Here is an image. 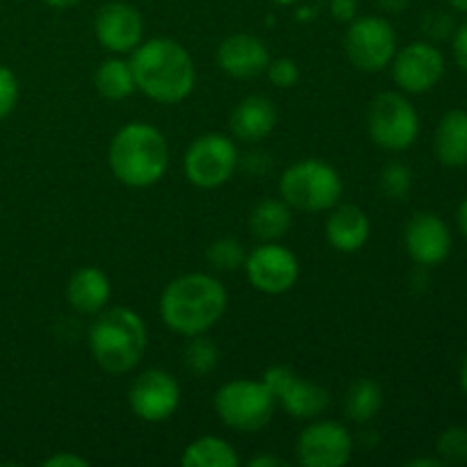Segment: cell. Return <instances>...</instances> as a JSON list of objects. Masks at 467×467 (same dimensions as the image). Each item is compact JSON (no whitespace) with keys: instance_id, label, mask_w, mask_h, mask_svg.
Masks as SVG:
<instances>
[{"instance_id":"cell-1","label":"cell","mask_w":467,"mask_h":467,"mask_svg":"<svg viewBox=\"0 0 467 467\" xmlns=\"http://www.w3.org/2000/svg\"><path fill=\"white\" fill-rule=\"evenodd\" d=\"M137 89L150 100L173 105L185 100L196 85V67L185 46L173 39H150L132 50L128 59Z\"/></svg>"},{"instance_id":"cell-2","label":"cell","mask_w":467,"mask_h":467,"mask_svg":"<svg viewBox=\"0 0 467 467\" xmlns=\"http://www.w3.org/2000/svg\"><path fill=\"white\" fill-rule=\"evenodd\" d=\"M226 287L210 274H185L164 287L160 296V317L178 336H199L210 331L226 313Z\"/></svg>"},{"instance_id":"cell-3","label":"cell","mask_w":467,"mask_h":467,"mask_svg":"<svg viewBox=\"0 0 467 467\" xmlns=\"http://www.w3.org/2000/svg\"><path fill=\"white\" fill-rule=\"evenodd\" d=\"M108 160L119 182L128 187H150L167 173L169 146L158 128L132 121L112 137Z\"/></svg>"},{"instance_id":"cell-4","label":"cell","mask_w":467,"mask_h":467,"mask_svg":"<svg viewBox=\"0 0 467 467\" xmlns=\"http://www.w3.org/2000/svg\"><path fill=\"white\" fill-rule=\"evenodd\" d=\"M146 324L130 308H105L89 328V351L108 374H126L141 363L146 351Z\"/></svg>"},{"instance_id":"cell-5","label":"cell","mask_w":467,"mask_h":467,"mask_svg":"<svg viewBox=\"0 0 467 467\" xmlns=\"http://www.w3.org/2000/svg\"><path fill=\"white\" fill-rule=\"evenodd\" d=\"M281 199L292 210L301 213H324L333 210L342 194V178L331 164L322 160H301L287 167L278 182Z\"/></svg>"},{"instance_id":"cell-6","label":"cell","mask_w":467,"mask_h":467,"mask_svg":"<svg viewBox=\"0 0 467 467\" xmlns=\"http://www.w3.org/2000/svg\"><path fill=\"white\" fill-rule=\"evenodd\" d=\"M214 410L228 429L255 433L267 427L276 410V400L263 381L235 379L223 383L214 395Z\"/></svg>"},{"instance_id":"cell-7","label":"cell","mask_w":467,"mask_h":467,"mask_svg":"<svg viewBox=\"0 0 467 467\" xmlns=\"http://www.w3.org/2000/svg\"><path fill=\"white\" fill-rule=\"evenodd\" d=\"M368 130L374 144L386 150H404L420 135V117L410 100L397 91L374 96L368 109Z\"/></svg>"},{"instance_id":"cell-8","label":"cell","mask_w":467,"mask_h":467,"mask_svg":"<svg viewBox=\"0 0 467 467\" xmlns=\"http://www.w3.org/2000/svg\"><path fill=\"white\" fill-rule=\"evenodd\" d=\"M345 50L358 71H383L397 53L395 27L383 16L354 18L345 35Z\"/></svg>"},{"instance_id":"cell-9","label":"cell","mask_w":467,"mask_h":467,"mask_svg":"<svg viewBox=\"0 0 467 467\" xmlns=\"http://www.w3.org/2000/svg\"><path fill=\"white\" fill-rule=\"evenodd\" d=\"M237 146L222 132H208L190 144L185 153V176L201 190H214L231 181L237 169Z\"/></svg>"},{"instance_id":"cell-10","label":"cell","mask_w":467,"mask_h":467,"mask_svg":"<svg viewBox=\"0 0 467 467\" xmlns=\"http://www.w3.org/2000/svg\"><path fill=\"white\" fill-rule=\"evenodd\" d=\"M244 272L251 287L263 295H283L295 287L299 278V263L287 246L265 242L246 254Z\"/></svg>"},{"instance_id":"cell-11","label":"cell","mask_w":467,"mask_h":467,"mask_svg":"<svg viewBox=\"0 0 467 467\" xmlns=\"http://www.w3.org/2000/svg\"><path fill=\"white\" fill-rule=\"evenodd\" d=\"M351 454V433L333 420L310 424L296 441V459L304 467H342L349 463Z\"/></svg>"},{"instance_id":"cell-12","label":"cell","mask_w":467,"mask_h":467,"mask_svg":"<svg viewBox=\"0 0 467 467\" xmlns=\"http://www.w3.org/2000/svg\"><path fill=\"white\" fill-rule=\"evenodd\" d=\"M128 401L132 413L144 422H164L181 406V386L176 377L164 369H146L132 381Z\"/></svg>"},{"instance_id":"cell-13","label":"cell","mask_w":467,"mask_h":467,"mask_svg":"<svg viewBox=\"0 0 467 467\" xmlns=\"http://www.w3.org/2000/svg\"><path fill=\"white\" fill-rule=\"evenodd\" d=\"M390 64L397 87L409 94H424L433 89L445 73V57L436 46L427 41L409 44L395 53Z\"/></svg>"},{"instance_id":"cell-14","label":"cell","mask_w":467,"mask_h":467,"mask_svg":"<svg viewBox=\"0 0 467 467\" xmlns=\"http://www.w3.org/2000/svg\"><path fill=\"white\" fill-rule=\"evenodd\" d=\"M94 32L99 44L109 53H132L144 36V18L132 5L108 3L96 14Z\"/></svg>"},{"instance_id":"cell-15","label":"cell","mask_w":467,"mask_h":467,"mask_svg":"<svg viewBox=\"0 0 467 467\" xmlns=\"http://www.w3.org/2000/svg\"><path fill=\"white\" fill-rule=\"evenodd\" d=\"M406 251L418 265L431 267L447 260L451 251V235L438 214L420 213L409 222L404 233Z\"/></svg>"},{"instance_id":"cell-16","label":"cell","mask_w":467,"mask_h":467,"mask_svg":"<svg viewBox=\"0 0 467 467\" xmlns=\"http://www.w3.org/2000/svg\"><path fill=\"white\" fill-rule=\"evenodd\" d=\"M269 50L263 39L254 35H231L219 44L217 64L226 76L246 80L267 71L269 67Z\"/></svg>"},{"instance_id":"cell-17","label":"cell","mask_w":467,"mask_h":467,"mask_svg":"<svg viewBox=\"0 0 467 467\" xmlns=\"http://www.w3.org/2000/svg\"><path fill=\"white\" fill-rule=\"evenodd\" d=\"M112 285L103 269L80 267L67 283V299L73 310L82 315H99L108 308Z\"/></svg>"},{"instance_id":"cell-18","label":"cell","mask_w":467,"mask_h":467,"mask_svg":"<svg viewBox=\"0 0 467 467\" xmlns=\"http://www.w3.org/2000/svg\"><path fill=\"white\" fill-rule=\"evenodd\" d=\"M327 240L340 254H356L369 240V219L354 203L336 205L327 222Z\"/></svg>"},{"instance_id":"cell-19","label":"cell","mask_w":467,"mask_h":467,"mask_svg":"<svg viewBox=\"0 0 467 467\" xmlns=\"http://www.w3.org/2000/svg\"><path fill=\"white\" fill-rule=\"evenodd\" d=\"M276 108L265 96H246L233 108L231 132L242 141H260L276 126Z\"/></svg>"},{"instance_id":"cell-20","label":"cell","mask_w":467,"mask_h":467,"mask_svg":"<svg viewBox=\"0 0 467 467\" xmlns=\"http://www.w3.org/2000/svg\"><path fill=\"white\" fill-rule=\"evenodd\" d=\"M276 404H281L287 410V415L296 420H313L322 415L331 404V397L322 386L313 381H304L295 374L287 381V386L278 392Z\"/></svg>"},{"instance_id":"cell-21","label":"cell","mask_w":467,"mask_h":467,"mask_svg":"<svg viewBox=\"0 0 467 467\" xmlns=\"http://www.w3.org/2000/svg\"><path fill=\"white\" fill-rule=\"evenodd\" d=\"M436 158L447 167H465L467 164V112L451 109L441 119L433 140Z\"/></svg>"},{"instance_id":"cell-22","label":"cell","mask_w":467,"mask_h":467,"mask_svg":"<svg viewBox=\"0 0 467 467\" xmlns=\"http://www.w3.org/2000/svg\"><path fill=\"white\" fill-rule=\"evenodd\" d=\"M292 223V208L283 199H265L251 210L249 228L263 242H276Z\"/></svg>"},{"instance_id":"cell-23","label":"cell","mask_w":467,"mask_h":467,"mask_svg":"<svg viewBox=\"0 0 467 467\" xmlns=\"http://www.w3.org/2000/svg\"><path fill=\"white\" fill-rule=\"evenodd\" d=\"M182 467H237L242 463L235 447L217 436H203L182 451Z\"/></svg>"},{"instance_id":"cell-24","label":"cell","mask_w":467,"mask_h":467,"mask_svg":"<svg viewBox=\"0 0 467 467\" xmlns=\"http://www.w3.org/2000/svg\"><path fill=\"white\" fill-rule=\"evenodd\" d=\"M94 85L100 99L112 100V103L128 99L137 89L130 62L121 57H109L100 62L99 68H96Z\"/></svg>"},{"instance_id":"cell-25","label":"cell","mask_w":467,"mask_h":467,"mask_svg":"<svg viewBox=\"0 0 467 467\" xmlns=\"http://www.w3.org/2000/svg\"><path fill=\"white\" fill-rule=\"evenodd\" d=\"M383 406V390L374 379H358V381L351 383V388L347 390L345 409L349 420L354 422L365 424L372 418H377V413Z\"/></svg>"},{"instance_id":"cell-26","label":"cell","mask_w":467,"mask_h":467,"mask_svg":"<svg viewBox=\"0 0 467 467\" xmlns=\"http://www.w3.org/2000/svg\"><path fill=\"white\" fill-rule=\"evenodd\" d=\"M182 360H185V368L190 369L192 374L205 377V374H210L217 368L219 347L214 345L205 333H199V336L190 337L185 351H182Z\"/></svg>"},{"instance_id":"cell-27","label":"cell","mask_w":467,"mask_h":467,"mask_svg":"<svg viewBox=\"0 0 467 467\" xmlns=\"http://www.w3.org/2000/svg\"><path fill=\"white\" fill-rule=\"evenodd\" d=\"M208 263L213 265L219 272H235V269L244 267L246 260V249L240 240L235 237H219L213 244L208 246V254H205Z\"/></svg>"},{"instance_id":"cell-28","label":"cell","mask_w":467,"mask_h":467,"mask_svg":"<svg viewBox=\"0 0 467 467\" xmlns=\"http://www.w3.org/2000/svg\"><path fill=\"white\" fill-rule=\"evenodd\" d=\"M438 456L442 463H467V429L450 427L438 438Z\"/></svg>"},{"instance_id":"cell-29","label":"cell","mask_w":467,"mask_h":467,"mask_svg":"<svg viewBox=\"0 0 467 467\" xmlns=\"http://www.w3.org/2000/svg\"><path fill=\"white\" fill-rule=\"evenodd\" d=\"M379 185H381V192L388 196V199H406V194L410 192V185H413L410 169L400 162L388 164V167L381 171Z\"/></svg>"},{"instance_id":"cell-30","label":"cell","mask_w":467,"mask_h":467,"mask_svg":"<svg viewBox=\"0 0 467 467\" xmlns=\"http://www.w3.org/2000/svg\"><path fill=\"white\" fill-rule=\"evenodd\" d=\"M267 76L274 87H278V89H290V87H295L299 82V67L290 57L274 59L267 67Z\"/></svg>"},{"instance_id":"cell-31","label":"cell","mask_w":467,"mask_h":467,"mask_svg":"<svg viewBox=\"0 0 467 467\" xmlns=\"http://www.w3.org/2000/svg\"><path fill=\"white\" fill-rule=\"evenodd\" d=\"M18 103V80L7 67L0 64V121L14 112Z\"/></svg>"},{"instance_id":"cell-32","label":"cell","mask_w":467,"mask_h":467,"mask_svg":"<svg viewBox=\"0 0 467 467\" xmlns=\"http://www.w3.org/2000/svg\"><path fill=\"white\" fill-rule=\"evenodd\" d=\"M422 30L431 39H447L451 35V30H454V21L445 12H429L422 18Z\"/></svg>"},{"instance_id":"cell-33","label":"cell","mask_w":467,"mask_h":467,"mask_svg":"<svg viewBox=\"0 0 467 467\" xmlns=\"http://www.w3.org/2000/svg\"><path fill=\"white\" fill-rule=\"evenodd\" d=\"M328 9L336 21H354L356 12H358V0H328Z\"/></svg>"},{"instance_id":"cell-34","label":"cell","mask_w":467,"mask_h":467,"mask_svg":"<svg viewBox=\"0 0 467 467\" xmlns=\"http://www.w3.org/2000/svg\"><path fill=\"white\" fill-rule=\"evenodd\" d=\"M46 467H87V459L78 454H67V451H59V454L50 456V459L44 461Z\"/></svg>"},{"instance_id":"cell-35","label":"cell","mask_w":467,"mask_h":467,"mask_svg":"<svg viewBox=\"0 0 467 467\" xmlns=\"http://www.w3.org/2000/svg\"><path fill=\"white\" fill-rule=\"evenodd\" d=\"M454 57L456 64L467 73V23L461 26L454 35Z\"/></svg>"},{"instance_id":"cell-36","label":"cell","mask_w":467,"mask_h":467,"mask_svg":"<svg viewBox=\"0 0 467 467\" xmlns=\"http://www.w3.org/2000/svg\"><path fill=\"white\" fill-rule=\"evenodd\" d=\"M377 3L381 5V7L386 9V12L400 14V12H404V9H409L413 0H377Z\"/></svg>"},{"instance_id":"cell-37","label":"cell","mask_w":467,"mask_h":467,"mask_svg":"<svg viewBox=\"0 0 467 467\" xmlns=\"http://www.w3.org/2000/svg\"><path fill=\"white\" fill-rule=\"evenodd\" d=\"M251 467H287L283 459H276V456H258V459L249 461Z\"/></svg>"},{"instance_id":"cell-38","label":"cell","mask_w":467,"mask_h":467,"mask_svg":"<svg viewBox=\"0 0 467 467\" xmlns=\"http://www.w3.org/2000/svg\"><path fill=\"white\" fill-rule=\"evenodd\" d=\"M409 467H438V465H445L441 459H413L406 463Z\"/></svg>"},{"instance_id":"cell-39","label":"cell","mask_w":467,"mask_h":467,"mask_svg":"<svg viewBox=\"0 0 467 467\" xmlns=\"http://www.w3.org/2000/svg\"><path fill=\"white\" fill-rule=\"evenodd\" d=\"M44 3L53 9H68L80 3V0H44Z\"/></svg>"},{"instance_id":"cell-40","label":"cell","mask_w":467,"mask_h":467,"mask_svg":"<svg viewBox=\"0 0 467 467\" xmlns=\"http://www.w3.org/2000/svg\"><path fill=\"white\" fill-rule=\"evenodd\" d=\"M459 226L461 231H463V235H467V199L463 201V205H461L459 210Z\"/></svg>"},{"instance_id":"cell-41","label":"cell","mask_w":467,"mask_h":467,"mask_svg":"<svg viewBox=\"0 0 467 467\" xmlns=\"http://www.w3.org/2000/svg\"><path fill=\"white\" fill-rule=\"evenodd\" d=\"M461 388H463V392L467 395V358L461 365Z\"/></svg>"},{"instance_id":"cell-42","label":"cell","mask_w":467,"mask_h":467,"mask_svg":"<svg viewBox=\"0 0 467 467\" xmlns=\"http://www.w3.org/2000/svg\"><path fill=\"white\" fill-rule=\"evenodd\" d=\"M447 3L454 9H459V12H467V0H447Z\"/></svg>"},{"instance_id":"cell-43","label":"cell","mask_w":467,"mask_h":467,"mask_svg":"<svg viewBox=\"0 0 467 467\" xmlns=\"http://www.w3.org/2000/svg\"><path fill=\"white\" fill-rule=\"evenodd\" d=\"M272 3H276V5H292V3H296V0H272Z\"/></svg>"}]
</instances>
